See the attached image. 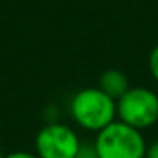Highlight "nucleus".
I'll list each match as a JSON object with an SVG mask.
<instances>
[{"instance_id": "f257e3e1", "label": "nucleus", "mask_w": 158, "mask_h": 158, "mask_svg": "<svg viewBox=\"0 0 158 158\" xmlns=\"http://www.w3.org/2000/svg\"><path fill=\"white\" fill-rule=\"evenodd\" d=\"M70 116L78 127L97 134L117 119L116 100L99 87H85L70 100Z\"/></svg>"}, {"instance_id": "f03ea898", "label": "nucleus", "mask_w": 158, "mask_h": 158, "mask_svg": "<svg viewBox=\"0 0 158 158\" xmlns=\"http://www.w3.org/2000/svg\"><path fill=\"white\" fill-rule=\"evenodd\" d=\"M99 158H146V139L141 131L116 119L95 134Z\"/></svg>"}, {"instance_id": "7ed1b4c3", "label": "nucleus", "mask_w": 158, "mask_h": 158, "mask_svg": "<svg viewBox=\"0 0 158 158\" xmlns=\"http://www.w3.org/2000/svg\"><path fill=\"white\" fill-rule=\"evenodd\" d=\"M117 119L134 129H150L158 123V94L148 87H131L116 100Z\"/></svg>"}, {"instance_id": "20e7f679", "label": "nucleus", "mask_w": 158, "mask_h": 158, "mask_svg": "<svg viewBox=\"0 0 158 158\" xmlns=\"http://www.w3.org/2000/svg\"><path fill=\"white\" fill-rule=\"evenodd\" d=\"M82 139L75 129L63 123H49L38 131L34 153L39 158H75Z\"/></svg>"}, {"instance_id": "39448f33", "label": "nucleus", "mask_w": 158, "mask_h": 158, "mask_svg": "<svg viewBox=\"0 0 158 158\" xmlns=\"http://www.w3.org/2000/svg\"><path fill=\"white\" fill-rule=\"evenodd\" d=\"M97 87H99L104 94H107L109 97H112L114 100L121 99V97L131 89L127 75L124 72H121V70H116V68L106 70V72L100 75L99 85Z\"/></svg>"}, {"instance_id": "423d86ee", "label": "nucleus", "mask_w": 158, "mask_h": 158, "mask_svg": "<svg viewBox=\"0 0 158 158\" xmlns=\"http://www.w3.org/2000/svg\"><path fill=\"white\" fill-rule=\"evenodd\" d=\"M75 158H99V153H97L94 141H82Z\"/></svg>"}, {"instance_id": "0eeeda50", "label": "nucleus", "mask_w": 158, "mask_h": 158, "mask_svg": "<svg viewBox=\"0 0 158 158\" xmlns=\"http://www.w3.org/2000/svg\"><path fill=\"white\" fill-rule=\"evenodd\" d=\"M148 68H150V73L153 77V80L158 83V44L151 49L150 56H148Z\"/></svg>"}, {"instance_id": "6e6552de", "label": "nucleus", "mask_w": 158, "mask_h": 158, "mask_svg": "<svg viewBox=\"0 0 158 158\" xmlns=\"http://www.w3.org/2000/svg\"><path fill=\"white\" fill-rule=\"evenodd\" d=\"M5 158H39V156L36 153H31V151L19 150V151H12V153L5 155Z\"/></svg>"}, {"instance_id": "1a4fd4ad", "label": "nucleus", "mask_w": 158, "mask_h": 158, "mask_svg": "<svg viewBox=\"0 0 158 158\" xmlns=\"http://www.w3.org/2000/svg\"><path fill=\"white\" fill-rule=\"evenodd\" d=\"M146 158H158V139H153L146 146Z\"/></svg>"}, {"instance_id": "9d476101", "label": "nucleus", "mask_w": 158, "mask_h": 158, "mask_svg": "<svg viewBox=\"0 0 158 158\" xmlns=\"http://www.w3.org/2000/svg\"><path fill=\"white\" fill-rule=\"evenodd\" d=\"M0 158H5V155H4V151L0 150Z\"/></svg>"}]
</instances>
